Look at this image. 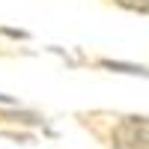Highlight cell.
Returning a JSON list of instances; mask_svg holds the SVG:
<instances>
[{
	"label": "cell",
	"instance_id": "6da1fadb",
	"mask_svg": "<svg viewBox=\"0 0 149 149\" xmlns=\"http://www.w3.org/2000/svg\"><path fill=\"white\" fill-rule=\"evenodd\" d=\"M74 119L104 149H149V113L78 110Z\"/></svg>",
	"mask_w": 149,
	"mask_h": 149
},
{
	"label": "cell",
	"instance_id": "7a4b0ae2",
	"mask_svg": "<svg viewBox=\"0 0 149 149\" xmlns=\"http://www.w3.org/2000/svg\"><path fill=\"white\" fill-rule=\"evenodd\" d=\"M110 3H116L128 12H140V15H149V0H110Z\"/></svg>",
	"mask_w": 149,
	"mask_h": 149
}]
</instances>
